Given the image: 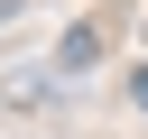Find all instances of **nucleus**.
Masks as SVG:
<instances>
[{
  "label": "nucleus",
  "instance_id": "obj_1",
  "mask_svg": "<svg viewBox=\"0 0 148 139\" xmlns=\"http://www.w3.org/2000/svg\"><path fill=\"white\" fill-rule=\"evenodd\" d=\"M130 93H139V111H148V65H139V83H130Z\"/></svg>",
  "mask_w": 148,
  "mask_h": 139
}]
</instances>
